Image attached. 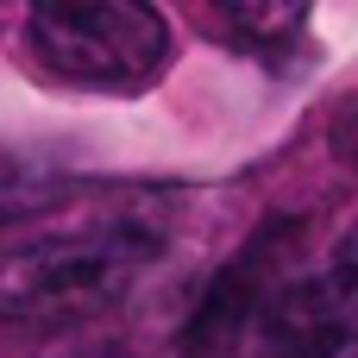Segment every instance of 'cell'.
<instances>
[{"mask_svg": "<svg viewBox=\"0 0 358 358\" xmlns=\"http://www.w3.org/2000/svg\"><path fill=\"white\" fill-rule=\"evenodd\" d=\"M340 151H346V157L358 164V107L346 113V126H340Z\"/></svg>", "mask_w": 358, "mask_h": 358, "instance_id": "obj_7", "label": "cell"}, {"mask_svg": "<svg viewBox=\"0 0 358 358\" xmlns=\"http://www.w3.org/2000/svg\"><path fill=\"white\" fill-rule=\"evenodd\" d=\"M31 57L69 82L101 94H132L170 69V25L138 0H57L25 13Z\"/></svg>", "mask_w": 358, "mask_h": 358, "instance_id": "obj_2", "label": "cell"}, {"mask_svg": "<svg viewBox=\"0 0 358 358\" xmlns=\"http://www.w3.org/2000/svg\"><path fill=\"white\" fill-rule=\"evenodd\" d=\"M63 195H69V170H63L50 151L0 145V227H13V220H31V214L57 208Z\"/></svg>", "mask_w": 358, "mask_h": 358, "instance_id": "obj_6", "label": "cell"}, {"mask_svg": "<svg viewBox=\"0 0 358 358\" xmlns=\"http://www.w3.org/2000/svg\"><path fill=\"white\" fill-rule=\"evenodd\" d=\"M208 31L233 38L258 63H289L296 50H308V13L302 6H214Z\"/></svg>", "mask_w": 358, "mask_h": 358, "instance_id": "obj_5", "label": "cell"}, {"mask_svg": "<svg viewBox=\"0 0 358 358\" xmlns=\"http://www.w3.org/2000/svg\"><path fill=\"white\" fill-rule=\"evenodd\" d=\"M289 227H264L214 283H208V302L195 308V321H189V346L195 352H220V346H233V340H245L252 334V321H258V308L271 302V289L283 283V239Z\"/></svg>", "mask_w": 358, "mask_h": 358, "instance_id": "obj_4", "label": "cell"}, {"mask_svg": "<svg viewBox=\"0 0 358 358\" xmlns=\"http://www.w3.org/2000/svg\"><path fill=\"white\" fill-rule=\"evenodd\" d=\"M245 346L252 358H358V227L321 271L283 277L271 289Z\"/></svg>", "mask_w": 358, "mask_h": 358, "instance_id": "obj_3", "label": "cell"}, {"mask_svg": "<svg viewBox=\"0 0 358 358\" xmlns=\"http://www.w3.org/2000/svg\"><path fill=\"white\" fill-rule=\"evenodd\" d=\"M157 252H164V227L132 208L19 239L0 252V327L101 315L132 296V283L157 264Z\"/></svg>", "mask_w": 358, "mask_h": 358, "instance_id": "obj_1", "label": "cell"}]
</instances>
